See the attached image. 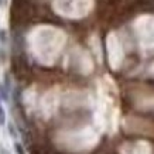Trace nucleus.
I'll return each instance as SVG.
<instances>
[{"label": "nucleus", "mask_w": 154, "mask_h": 154, "mask_svg": "<svg viewBox=\"0 0 154 154\" xmlns=\"http://www.w3.org/2000/svg\"><path fill=\"white\" fill-rule=\"evenodd\" d=\"M14 149H16V153H17V154H26V153H24L23 146L20 144V143H16V144H14Z\"/></svg>", "instance_id": "nucleus-2"}, {"label": "nucleus", "mask_w": 154, "mask_h": 154, "mask_svg": "<svg viewBox=\"0 0 154 154\" xmlns=\"http://www.w3.org/2000/svg\"><path fill=\"white\" fill-rule=\"evenodd\" d=\"M5 123H6V113L3 106H2V103H0V125H5Z\"/></svg>", "instance_id": "nucleus-1"}, {"label": "nucleus", "mask_w": 154, "mask_h": 154, "mask_svg": "<svg viewBox=\"0 0 154 154\" xmlns=\"http://www.w3.org/2000/svg\"><path fill=\"white\" fill-rule=\"evenodd\" d=\"M0 95H2V99H7V94H6V91L2 88V85H0Z\"/></svg>", "instance_id": "nucleus-4"}, {"label": "nucleus", "mask_w": 154, "mask_h": 154, "mask_svg": "<svg viewBox=\"0 0 154 154\" xmlns=\"http://www.w3.org/2000/svg\"><path fill=\"white\" fill-rule=\"evenodd\" d=\"M2 5H3V0H0V6H2Z\"/></svg>", "instance_id": "nucleus-5"}, {"label": "nucleus", "mask_w": 154, "mask_h": 154, "mask_svg": "<svg viewBox=\"0 0 154 154\" xmlns=\"http://www.w3.org/2000/svg\"><path fill=\"white\" fill-rule=\"evenodd\" d=\"M6 40H7L6 31H5V30H0V41H2V42H6Z\"/></svg>", "instance_id": "nucleus-3"}]
</instances>
